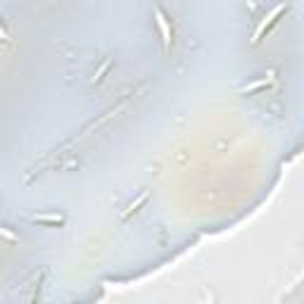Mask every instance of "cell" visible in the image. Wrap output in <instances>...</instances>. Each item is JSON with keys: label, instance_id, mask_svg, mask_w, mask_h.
I'll list each match as a JSON object with an SVG mask.
<instances>
[{"label": "cell", "instance_id": "2", "mask_svg": "<svg viewBox=\"0 0 304 304\" xmlns=\"http://www.w3.org/2000/svg\"><path fill=\"white\" fill-rule=\"evenodd\" d=\"M155 17H157V27H159V34H162V43H164L166 50H171V27H169V19L164 17L162 10H155Z\"/></svg>", "mask_w": 304, "mask_h": 304}, {"label": "cell", "instance_id": "4", "mask_svg": "<svg viewBox=\"0 0 304 304\" xmlns=\"http://www.w3.org/2000/svg\"><path fill=\"white\" fill-rule=\"evenodd\" d=\"M36 221H48V223H62L64 219L57 214H45V216H36Z\"/></svg>", "mask_w": 304, "mask_h": 304}, {"label": "cell", "instance_id": "3", "mask_svg": "<svg viewBox=\"0 0 304 304\" xmlns=\"http://www.w3.org/2000/svg\"><path fill=\"white\" fill-rule=\"evenodd\" d=\"M271 81H273V74H269L266 79H262V81H255V83H249V86H245V88H242V93H252V90L262 88V86H269Z\"/></svg>", "mask_w": 304, "mask_h": 304}, {"label": "cell", "instance_id": "5", "mask_svg": "<svg viewBox=\"0 0 304 304\" xmlns=\"http://www.w3.org/2000/svg\"><path fill=\"white\" fill-rule=\"evenodd\" d=\"M110 67H112V60H105V64H103V67H100V69H97V74H95V79H93V81H100V79H103V74H105V71H107V69H110Z\"/></svg>", "mask_w": 304, "mask_h": 304}, {"label": "cell", "instance_id": "8", "mask_svg": "<svg viewBox=\"0 0 304 304\" xmlns=\"http://www.w3.org/2000/svg\"><path fill=\"white\" fill-rule=\"evenodd\" d=\"M0 235H5V238H14V235L10 233V231H5V228H0Z\"/></svg>", "mask_w": 304, "mask_h": 304}, {"label": "cell", "instance_id": "1", "mask_svg": "<svg viewBox=\"0 0 304 304\" xmlns=\"http://www.w3.org/2000/svg\"><path fill=\"white\" fill-rule=\"evenodd\" d=\"M285 12V5L283 3H281V5H276L273 7V10H271L269 12V17H264L262 21H259V27H257V31H255V38H252V43H259L264 38V34H266V29L271 27V24H273V21L278 19V17H281V14Z\"/></svg>", "mask_w": 304, "mask_h": 304}, {"label": "cell", "instance_id": "7", "mask_svg": "<svg viewBox=\"0 0 304 304\" xmlns=\"http://www.w3.org/2000/svg\"><path fill=\"white\" fill-rule=\"evenodd\" d=\"M0 41H10V36H7V31H5V29H3V27H0Z\"/></svg>", "mask_w": 304, "mask_h": 304}, {"label": "cell", "instance_id": "6", "mask_svg": "<svg viewBox=\"0 0 304 304\" xmlns=\"http://www.w3.org/2000/svg\"><path fill=\"white\" fill-rule=\"evenodd\" d=\"M145 200H147V193H143V195H140V197H138V200L133 202L131 207H129V212H126V216L131 214V212H136V207H140V205H143V202H145Z\"/></svg>", "mask_w": 304, "mask_h": 304}]
</instances>
